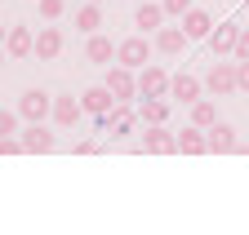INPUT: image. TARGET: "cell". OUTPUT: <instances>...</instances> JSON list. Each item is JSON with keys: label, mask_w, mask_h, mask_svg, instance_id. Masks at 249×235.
<instances>
[{"label": "cell", "mask_w": 249, "mask_h": 235, "mask_svg": "<svg viewBox=\"0 0 249 235\" xmlns=\"http://www.w3.org/2000/svg\"><path fill=\"white\" fill-rule=\"evenodd\" d=\"M160 5H165V14H169V18H182L187 9H192V0H160Z\"/></svg>", "instance_id": "25"}, {"label": "cell", "mask_w": 249, "mask_h": 235, "mask_svg": "<svg viewBox=\"0 0 249 235\" xmlns=\"http://www.w3.org/2000/svg\"><path fill=\"white\" fill-rule=\"evenodd\" d=\"M58 53H62V31H58V27H40V36H36V58H40V63H53Z\"/></svg>", "instance_id": "11"}, {"label": "cell", "mask_w": 249, "mask_h": 235, "mask_svg": "<svg viewBox=\"0 0 249 235\" xmlns=\"http://www.w3.org/2000/svg\"><path fill=\"white\" fill-rule=\"evenodd\" d=\"M169 14H165V5H138V14H134V27H142V31H160V22H165Z\"/></svg>", "instance_id": "19"}, {"label": "cell", "mask_w": 249, "mask_h": 235, "mask_svg": "<svg viewBox=\"0 0 249 235\" xmlns=\"http://www.w3.org/2000/svg\"><path fill=\"white\" fill-rule=\"evenodd\" d=\"M22 146L31 156H40V151H53V133L45 129V125H31L27 133H22Z\"/></svg>", "instance_id": "18"}, {"label": "cell", "mask_w": 249, "mask_h": 235, "mask_svg": "<svg viewBox=\"0 0 249 235\" xmlns=\"http://www.w3.org/2000/svg\"><path fill=\"white\" fill-rule=\"evenodd\" d=\"M5 49H9V58H31V53H36V36H31L27 27H9Z\"/></svg>", "instance_id": "14"}, {"label": "cell", "mask_w": 249, "mask_h": 235, "mask_svg": "<svg viewBox=\"0 0 249 235\" xmlns=\"http://www.w3.org/2000/svg\"><path fill=\"white\" fill-rule=\"evenodd\" d=\"M187 40H192V36H187L182 27H160V36H156V49H160V53H182V49H187Z\"/></svg>", "instance_id": "17"}, {"label": "cell", "mask_w": 249, "mask_h": 235, "mask_svg": "<svg viewBox=\"0 0 249 235\" xmlns=\"http://www.w3.org/2000/svg\"><path fill=\"white\" fill-rule=\"evenodd\" d=\"M76 27H80V31H89V36L103 27V9H98V0H89L85 9H76Z\"/></svg>", "instance_id": "22"}, {"label": "cell", "mask_w": 249, "mask_h": 235, "mask_svg": "<svg viewBox=\"0 0 249 235\" xmlns=\"http://www.w3.org/2000/svg\"><path fill=\"white\" fill-rule=\"evenodd\" d=\"M236 146H240V142H236V129H231V125H223V120H218V125L209 129V151H218V156H231Z\"/></svg>", "instance_id": "15"}, {"label": "cell", "mask_w": 249, "mask_h": 235, "mask_svg": "<svg viewBox=\"0 0 249 235\" xmlns=\"http://www.w3.org/2000/svg\"><path fill=\"white\" fill-rule=\"evenodd\" d=\"M236 84H240V94H249V58L236 63Z\"/></svg>", "instance_id": "26"}, {"label": "cell", "mask_w": 249, "mask_h": 235, "mask_svg": "<svg viewBox=\"0 0 249 235\" xmlns=\"http://www.w3.org/2000/svg\"><path fill=\"white\" fill-rule=\"evenodd\" d=\"M192 125H200V129H213V125H218V107H213L209 98H196V102H192Z\"/></svg>", "instance_id": "21"}, {"label": "cell", "mask_w": 249, "mask_h": 235, "mask_svg": "<svg viewBox=\"0 0 249 235\" xmlns=\"http://www.w3.org/2000/svg\"><path fill=\"white\" fill-rule=\"evenodd\" d=\"M5 40H9V27H5V22H0V45H5Z\"/></svg>", "instance_id": "28"}, {"label": "cell", "mask_w": 249, "mask_h": 235, "mask_svg": "<svg viewBox=\"0 0 249 235\" xmlns=\"http://www.w3.org/2000/svg\"><path fill=\"white\" fill-rule=\"evenodd\" d=\"M169 80L174 76H165L156 63H147V67H138V94L142 98H169Z\"/></svg>", "instance_id": "2"}, {"label": "cell", "mask_w": 249, "mask_h": 235, "mask_svg": "<svg viewBox=\"0 0 249 235\" xmlns=\"http://www.w3.org/2000/svg\"><path fill=\"white\" fill-rule=\"evenodd\" d=\"M147 58H151V45L142 40V36H129V40H120L116 45V63H124V67H147Z\"/></svg>", "instance_id": "5"}, {"label": "cell", "mask_w": 249, "mask_h": 235, "mask_svg": "<svg viewBox=\"0 0 249 235\" xmlns=\"http://www.w3.org/2000/svg\"><path fill=\"white\" fill-rule=\"evenodd\" d=\"M182 31L192 36V40H209V31H213V18H209L205 9H187V14H182Z\"/></svg>", "instance_id": "12"}, {"label": "cell", "mask_w": 249, "mask_h": 235, "mask_svg": "<svg viewBox=\"0 0 249 235\" xmlns=\"http://www.w3.org/2000/svg\"><path fill=\"white\" fill-rule=\"evenodd\" d=\"M62 9H67V0H40V18H45V22H58Z\"/></svg>", "instance_id": "23"}, {"label": "cell", "mask_w": 249, "mask_h": 235, "mask_svg": "<svg viewBox=\"0 0 249 235\" xmlns=\"http://www.w3.org/2000/svg\"><path fill=\"white\" fill-rule=\"evenodd\" d=\"M5 53H9V49H5V45H0V63H5Z\"/></svg>", "instance_id": "29"}, {"label": "cell", "mask_w": 249, "mask_h": 235, "mask_svg": "<svg viewBox=\"0 0 249 235\" xmlns=\"http://www.w3.org/2000/svg\"><path fill=\"white\" fill-rule=\"evenodd\" d=\"M236 36H240V27H236V22H218L213 31H209V49H213V58L236 53Z\"/></svg>", "instance_id": "6"}, {"label": "cell", "mask_w": 249, "mask_h": 235, "mask_svg": "<svg viewBox=\"0 0 249 235\" xmlns=\"http://www.w3.org/2000/svg\"><path fill=\"white\" fill-rule=\"evenodd\" d=\"M138 115H142V125H165V115H169V102H165V98H142Z\"/></svg>", "instance_id": "20"}, {"label": "cell", "mask_w": 249, "mask_h": 235, "mask_svg": "<svg viewBox=\"0 0 249 235\" xmlns=\"http://www.w3.org/2000/svg\"><path fill=\"white\" fill-rule=\"evenodd\" d=\"M80 115H85V102H80V98H53V125L76 129Z\"/></svg>", "instance_id": "9"}, {"label": "cell", "mask_w": 249, "mask_h": 235, "mask_svg": "<svg viewBox=\"0 0 249 235\" xmlns=\"http://www.w3.org/2000/svg\"><path fill=\"white\" fill-rule=\"evenodd\" d=\"M205 89L213 98H223V94H236L240 84H236V63H213L209 76H205Z\"/></svg>", "instance_id": "3"}, {"label": "cell", "mask_w": 249, "mask_h": 235, "mask_svg": "<svg viewBox=\"0 0 249 235\" xmlns=\"http://www.w3.org/2000/svg\"><path fill=\"white\" fill-rule=\"evenodd\" d=\"M18 115H22L27 125H45V115H53V98L45 89H27L22 102H18Z\"/></svg>", "instance_id": "1"}, {"label": "cell", "mask_w": 249, "mask_h": 235, "mask_svg": "<svg viewBox=\"0 0 249 235\" xmlns=\"http://www.w3.org/2000/svg\"><path fill=\"white\" fill-rule=\"evenodd\" d=\"M18 120H22L18 111H0V138H14L18 133Z\"/></svg>", "instance_id": "24"}, {"label": "cell", "mask_w": 249, "mask_h": 235, "mask_svg": "<svg viewBox=\"0 0 249 235\" xmlns=\"http://www.w3.org/2000/svg\"><path fill=\"white\" fill-rule=\"evenodd\" d=\"M200 89H205V84H200L196 76H187V71H178V76L169 80V98H178V102H187V107L200 98Z\"/></svg>", "instance_id": "10"}, {"label": "cell", "mask_w": 249, "mask_h": 235, "mask_svg": "<svg viewBox=\"0 0 249 235\" xmlns=\"http://www.w3.org/2000/svg\"><path fill=\"white\" fill-rule=\"evenodd\" d=\"M107 89L124 102V98H134L138 94V76H134V67H124V63H116V67H107Z\"/></svg>", "instance_id": "4"}, {"label": "cell", "mask_w": 249, "mask_h": 235, "mask_svg": "<svg viewBox=\"0 0 249 235\" xmlns=\"http://www.w3.org/2000/svg\"><path fill=\"white\" fill-rule=\"evenodd\" d=\"M209 129H200V125H192V129H182L178 133V151L182 156H205L209 151V138H205Z\"/></svg>", "instance_id": "13"}, {"label": "cell", "mask_w": 249, "mask_h": 235, "mask_svg": "<svg viewBox=\"0 0 249 235\" xmlns=\"http://www.w3.org/2000/svg\"><path fill=\"white\" fill-rule=\"evenodd\" d=\"M240 58H249V27H240V36H236V63Z\"/></svg>", "instance_id": "27"}, {"label": "cell", "mask_w": 249, "mask_h": 235, "mask_svg": "<svg viewBox=\"0 0 249 235\" xmlns=\"http://www.w3.org/2000/svg\"><path fill=\"white\" fill-rule=\"evenodd\" d=\"M85 58H89V63H98V67H111L116 45H111L107 36H98V31H93V36H89V45H85Z\"/></svg>", "instance_id": "16"}, {"label": "cell", "mask_w": 249, "mask_h": 235, "mask_svg": "<svg viewBox=\"0 0 249 235\" xmlns=\"http://www.w3.org/2000/svg\"><path fill=\"white\" fill-rule=\"evenodd\" d=\"M142 146L151 156H174L178 151V138L165 129V125H147V138H142Z\"/></svg>", "instance_id": "7"}, {"label": "cell", "mask_w": 249, "mask_h": 235, "mask_svg": "<svg viewBox=\"0 0 249 235\" xmlns=\"http://www.w3.org/2000/svg\"><path fill=\"white\" fill-rule=\"evenodd\" d=\"M80 102H85V111H89V115H107L120 98L107 89V84H93V89H85V94H80Z\"/></svg>", "instance_id": "8"}]
</instances>
